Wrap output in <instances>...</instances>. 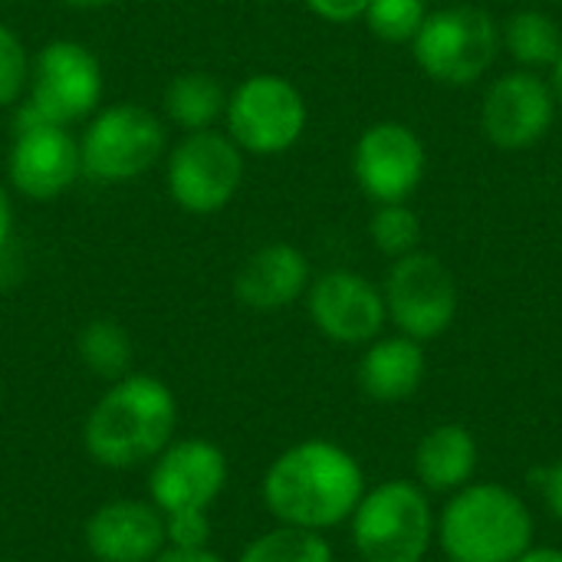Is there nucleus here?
Instances as JSON below:
<instances>
[{
	"mask_svg": "<svg viewBox=\"0 0 562 562\" xmlns=\"http://www.w3.org/2000/svg\"><path fill=\"white\" fill-rule=\"evenodd\" d=\"M362 468L329 441L286 448L263 474V504L283 527L326 530L356 514L362 501Z\"/></svg>",
	"mask_w": 562,
	"mask_h": 562,
	"instance_id": "nucleus-1",
	"label": "nucleus"
},
{
	"mask_svg": "<svg viewBox=\"0 0 562 562\" xmlns=\"http://www.w3.org/2000/svg\"><path fill=\"white\" fill-rule=\"evenodd\" d=\"M175 392L155 375L128 372L115 379L92 405L82 428V445L95 464L109 471H132L151 464L175 441Z\"/></svg>",
	"mask_w": 562,
	"mask_h": 562,
	"instance_id": "nucleus-2",
	"label": "nucleus"
},
{
	"mask_svg": "<svg viewBox=\"0 0 562 562\" xmlns=\"http://www.w3.org/2000/svg\"><path fill=\"white\" fill-rule=\"evenodd\" d=\"M533 520L501 484L461 491L441 517V547L451 562H514L530 550Z\"/></svg>",
	"mask_w": 562,
	"mask_h": 562,
	"instance_id": "nucleus-3",
	"label": "nucleus"
},
{
	"mask_svg": "<svg viewBox=\"0 0 562 562\" xmlns=\"http://www.w3.org/2000/svg\"><path fill=\"white\" fill-rule=\"evenodd\" d=\"M168 132L158 112L142 102L99 105L79 135L82 175L102 184H122L142 178L165 155Z\"/></svg>",
	"mask_w": 562,
	"mask_h": 562,
	"instance_id": "nucleus-4",
	"label": "nucleus"
},
{
	"mask_svg": "<svg viewBox=\"0 0 562 562\" xmlns=\"http://www.w3.org/2000/svg\"><path fill=\"white\" fill-rule=\"evenodd\" d=\"M171 201L194 217L224 211L244 184V151L227 132H184L165 165Z\"/></svg>",
	"mask_w": 562,
	"mask_h": 562,
	"instance_id": "nucleus-5",
	"label": "nucleus"
},
{
	"mask_svg": "<svg viewBox=\"0 0 562 562\" xmlns=\"http://www.w3.org/2000/svg\"><path fill=\"white\" fill-rule=\"evenodd\" d=\"M224 122L244 155H280L303 138L306 102L290 79L254 72L227 95Z\"/></svg>",
	"mask_w": 562,
	"mask_h": 562,
	"instance_id": "nucleus-6",
	"label": "nucleus"
},
{
	"mask_svg": "<svg viewBox=\"0 0 562 562\" xmlns=\"http://www.w3.org/2000/svg\"><path fill=\"white\" fill-rule=\"evenodd\" d=\"M352 540L366 562H422L431 543V507L408 481L362 494L352 514Z\"/></svg>",
	"mask_w": 562,
	"mask_h": 562,
	"instance_id": "nucleus-7",
	"label": "nucleus"
},
{
	"mask_svg": "<svg viewBox=\"0 0 562 562\" xmlns=\"http://www.w3.org/2000/svg\"><path fill=\"white\" fill-rule=\"evenodd\" d=\"M82 175L79 138L49 119H43L26 99L13 112V145L7 155V178L13 191L30 201H53L66 194Z\"/></svg>",
	"mask_w": 562,
	"mask_h": 562,
	"instance_id": "nucleus-8",
	"label": "nucleus"
},
{
	"mask_svg": "<svg viewBox=\"0 0 562 562\" xmlns=\"http://www.w3.org/2000/svg\"><path fill=\"white\" fill-rule=\"evenodd\" d=\"M418 66L445 86H471L487 72L497 56L501 33L481 7H448L425 16L415 33Z\"/></svg>",
	"mask_w": 562,
	"mask_h": 562,
	"instance_id": "nucleus-9",
	"label": "nucleus"
},
{
	"mask_svg": "<svg viewBox=\"0 0 562 562\" xmlns=\"http://www.w3.org/2000/svg\"><path fill=\"white\" fill-rule=\"evenodd\" d=\"M102 63L79 40H49L30 59L26 102L56 125L86 122L102 105Z\"/></svg>",
	"mask_w": 562,
	"mask_h": 562,
	"instance_id": "nucleus-10",
	"label": "nucleus"
},
{
	"mask_svg": "<svg viewBox=\"0 0 562 562\" xmlns=\"http://www.w3.org/2000/svg\"><path fill=\"white\" fill-rule=\"evenodd\" d=\"M385 310L408 339H435L458 313V283L438 257L412 250L389 273Z\"/></svg>",
	"mask_w": 562,
	"mask_h": 562,
	"instance_id": "nucleus-11",
	"label": "nucleus"
},
{
	"mask_svg": "<svg viewBox=\"0 0 562 562\" xmlns=\"http://www.w3.org/2000/svg\"><path fill=\"white\" fill-rule=\"evenodd\" d=\"M227 487V458L204 438L171 441L148 471V501L161 514L211 510Z\"/></svg>",
	"mask_w": 562,
	"mask_h": 562,
	"instance_id": "nucleus-12",
	"label": "nucleus"
},
{
	"mask_svg": "<svg viewBox=\"0 0 562 562\" xmlns=\"http://www.w3.org/2000/svg\"><path fill=\"white\" fill-rule=\"evenodd\" d=\"M352 175L375 204H402L425 178V145L408 125L379 122L356 142Z\"/></svg>",
	"mask_w": 562,
	"mask_h": 562,
	"instance_id": "nucleus-13",
	"label": "nucleus"
},
{
	"mask_svg": "<svg viewBox=\"0 0 562 562\" xmlns=\"http://www.w3.org/2000/svg\"><path fill=\"white\" fill-rule=\"evenodd\" d=\"M310 316L333 342H369L382 333L389 316L385 296L352 270H329L306 290Z\"/></svg>",
	"mask_w": 562,
	"mask_h": 562,
	"instance_id": "nucleus-14",
	"label": "nucleus"
},
{
	"mask_svg": "<svg viewBox=\"0 0 562 562\" xmlns=\"http://www.w3.org/2000/svg\"><path fill=\"white\" fill-rule=\"evenodd\" d=\"M553 86L533 72H507L501 76L481 109L484 135L497 148H530L553 125Z\"/></svg>",
	"mask_w": 562,
	"mask_h": 562,
	"instance_id": "nucleus-15",
	"label": "nucleus"
},
{
	"mask_svg": "<svg viewBox=\"0 0 562 562\" xmlns=\"http://www.w3.org/2000/svg\"><path fill=\"white\" fill-rule=\"evenodd\" d=\"M86 547L99 562H151L165 550V514L151 501H112L86 520Z\"/></svg>",
	"mask_w": 562,
	"mask_h": 562,
	"instance_id": "nucleus-16",
	"label": "nucleus"
},
{
	"mask_svg": "<svg viewBox=\"0 0 562 562\" xmlns=\"http://www.w3.org/2000/svg\"><path fill=\"white\" fill-rule=\"evenodd\" d=\"M310 290V260L293 244H267L254 250L234 273V296L257 313L296 303Z\"/></svg>",
	"mask_w": 562,
	"mask_h": 562,
	"instance_id": "nucleus-17",
	"label": "nucleus"
},
{
	"mask_svg": "<svg viewBox=\"0 0 562 562\" xmlns=\"http://www.w3.org/2000/svg\"><path fill=\"white\" fill-rule=\"evenodd\" d=\"M425 375V352L418 339L395 336L375 342L359 362V385L375 402H402L415 395Z\"/></svg>",
	"mask_w": 562,
	"mask_h": 562,
	"instance_id": "nucleus-18",
	"label": "nucleus"
},
{
	"mask_svg": "<svg viewBox=\"0 0 562 562\" xmlns=\"http://www.w3.org/2000/svg\"><path fill=\"white\" fill-rule=\"evenodd\" d=\"M477 448L468 428L461 425H441L418 445V477L428 491H454L474 474Z\"/></svg>",
	"mask_w": 562,
	"mask_h": 562,
	"instance_id": "nucleus-19",
	"label": "nucleus"
},
{
	"mask_svg": "<svg viewBox=\"0 0 562 562\" xmlns=\"http://www.w3.org/2000/svg\"><path fill=\"white\" fill-rule=\"evenodd\" d=\"M165 115L184 128V132H204L214 128L217 119H224V105H227V92L217 82V76L201 72V69H188L178 72L168 86H165Z\"/></svg>",
	"mask_w": 562,
	"mask_h": 562,
	"instance_id": "nucleus-20",
	"label": "nucleus"
},
{
	"mask_svg": "<svg viewBox=\"0 0 562 562\" xmlns=\"http://www.w3.org/2000/svg\"><path fill=\"white\" fill-rule=\"evenodd\" d=\"M76 352L82 366L105 382H115L132 372V336L115 319L102 316L86 323L76 336Z\"/></svg>",
	"mask_w": 562,
	"mask_h": 562,
	"instance_id": "nucleus-21",
	"label": "nucleus"
},
{
	"mask_svg": "<svg viewBox=\"0 0 562 562\" xmlns=\"http://www.w3.org/2000/svg\"><path fill=\"white\" fill-rule=\"evenodd\" d=\"M504 43L524 66H557L562 53V33L557 20L540 10H520L504 26Z\"/></svg>",
	"mask_w": 562,
	"mask_h": 562,
	"instance_id": "nucleus-22",
	"label": "nucleus"
},
{
	"mask_svg": "<svg viewBox=\"0 0 562 562\" xmlns=\"http://www.w3.org/2000/svg\"><path fill=\"white\" fill-rule=\"evenodd\" d=\"M240 562H333V550L316 530L280 527L257 537Z\"/></svg>",
	"mask_w": 562,
	"mask_h": 562,
	"instance_id": "nucleus-23",
	"label": "nucleus"
},
{
	"mask_svg": "<svg viewBox=\"0 0 562 562\" xmlns=\"http://www.w3.org/2000/svg\"><path fill=\"white\" fill-rule=\"evenodd\" d=\"M362 16L379 40L408 43L422 30L428 7H425V0H369Z\"/></svg>",
	"mask_w": 562,
	"mask_h": 562,
	"instance_id": "nucleus-24",
	"label": "nucleus"
},
{
	"mask_svg": "<svg viewBox=\"0 0 562 562\" xmlns=\"http://www.w3.org/2000/svg\"><path fill=\"white\" fill-rule=\"evenodd\" d=\"M369 234H372V240H375V247L382 254L405 257L422 240V224L405 204H379V211L372 214Z\"/></svg>",
	"mask_w": 562,
	"mask_h": 562,
	"instance_id": "nucleus-25",
	"label": "nucleus"
},
{
	"mask_svg": "<svg viewBox=\"0 0 562 562\" xmlns=\"http://www.w3.org/2000/svg\"><path fill=\"white\" fill-rule=\"evenodd\" d=\"M30 82V56L20 36L0 20V109L16 105L26 95Z\"/></svg>",
	"mask_w": 562,
	"mask_h": 562,
	"instance_id": "nucleus-26",
	"label": "nucleus"
},
{
	"mask_svg": "<svg viewBox=\"0 0 562 562\" xmlns=\"http://www.w3.org/2000/svg\"><path fill=\"white\" fill-rule=\"evenodd\" d=\"M214 524L207 510H175L165 514V547L178 550H204L211 547Z\"/></svg>",
	"mask_w": 562,
	"mask_h": 562,
	"instance_id": "nucleus-27",
	"label": "nucleus"
},
{
	"mask_svg": "<svg viewBox=\"0 0 562 562\" xmlns=\"http://www.w3.org/2000/svg\"><path fill=\"white\" fill-rule=\"evenodd\" d=\"M306 7L329 23H352L366 13L369 0H306Z\"/></svg>",
	"mask_w": 562,
	"mask_h": 562,
	"instance_id": "nucleus-28",
	"label": "nucleus"
},
{
	"mask_svg": "<svg viewBox=\"0 0 562 562\" xmlns=\"http://www.w3.org/2000/svg\"><path fill=\"white\" fill-rule=\"evenodd\" d=\"M540 487H543V497H547L550 510L562 520V461L547 468V471H540Z\"/></svg>",
	"mask_w": 562,
	"mask_h": 562,
	"instance_id": "nucleus-29",
	"label": "nucleus"
},
{
	"mask_svg": "<svg viewBox=\"0 0 562 562\" xmlns=\"http://www.w3.org/2000/svg\"><path fill=\"white\" fill-rule=\"evenodd\" d=\"M151 562H227L224 557H217L211 547L204 550H178V547H165Z\"/></svg>",
	"mask_w": 562,
	"mask_h": 562,
	"instance_id": "nucleus-30",
	"label": "nucleus"
},
{
	"mask_svg": "<svg viewBox=\"0 0 562 562\" xmlns=\"http://www.w3.org/2000/svg\"><path fill=\"white\" fill-rule=\"evenodd\" d=\"M10 234H13V204H10L7 188L0 184V250L7 247Z\"/></svg>",
	"mask_w": 562,
	"mask_h": 562,
	"instance_id": "nucleus-31",
	"label": "nucleus"
},
{
	"mask_svg": "<svg viewBox=\"0 0 562 562\" xmlns=\"http://www.w3.org/2000/svg\"><path fill=\"white\" fill-rule=\"evenodd\" d=\"M514 562H562L560 550H527L520 560Z\"/></svg>",
	"mask_w": 562,
	"mask_h": 562,
	"instance_id": "nucleus-32",
	"label": "nucleus"
},
{
	"mask_svg": "<svg viewBox=\"0 0 562 562\" xmlns=\"http://www.w3.org/2000/svg\"><path fill=\"white\" fill-rule=\"evenodd\" d=\"M69 10H102V7H109V3H115V0H63Z\"/></svg>",
	"mask_w": 562,
	"mask_h": 562,
	"instance_id": "nucleus-33",
	"label": "nucleus"
},
{
	"mask_svg": "<svg viewBox=\"0 0 562 562\" xmlns=\"http://www.w3.org/2000/svg\"><path fill=\"white\" fill-rule=\"evenodd\" d=\"M550 86H553V95L562 102V53L560 59H557V66H553V82Z\"/></svg>",
	"mask_w": 562,
	"mask_h": 562,
	"instance_id": "nucleus-34",
	"label": "nucleus"
},
{
	"mask_svg": "<svg viewBox=\"0 0 562 562\" xmlns=\"http://www.w3.org/2000/svg\"><path fill=\"white\" fill-rule=\"evenodd\" d=\"M3 562H20V560H3Z\"/></svg>",
	"mask_w": 562,
	"mask_h": 562,
	"instance_id": "nucleus-35",
	"label": "nucleus"
}]
</instances>
